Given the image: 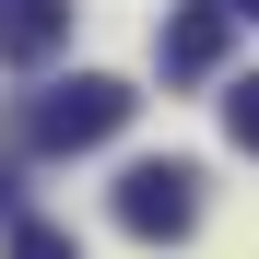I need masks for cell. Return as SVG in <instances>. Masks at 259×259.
Here are the masks:
<instances>
[{"instance_id":"6da1fadb","label":"cell","mask_w":259,"mask_h":259,"mask_svg":"<svg viewBox=\"0 0 259 259\" xmlns=\"http://www.w3.org/2000/svg\"><path fill=\"white\" fill-rule=\"evenodd\" d=\"M130 106H142V95H130L118 71H71V82H48V95L24 106V142L35 153H95V142L130 130Z\"/></svg>"},{"instance_id":"7a4b0ae2","label":"cell","mask_w":259,"mask_h":259,"mask_svg":"<svg viewBox=\"0 0 259 259\" xmlns=\"http://www.w3.org/2000/svg\"><path fill=\"white\" fill-rule=\"evenodd\" d=\"M118 224L177 247V236L200 224V165H177V153H165V165H130V177H118Z\"/></svg>"},{"instance_id":"3957f363","label":"cell","mask_w":259,"mask_h":259,"mask_svg":"<svg viewBox=\"0 0 259 259\" xmlns=\"http://www.w3.org/2000/svg\"><path fill=\"white\" fill-rule=\"evenodd\" d=\"M236 48V0H189L177 24H165V82H212Z\"/></svg>"},{"instance_id":"277c9868","label":"cell","mask_w":259,"mask_h":259,"mask_svg":"<svg viewBox=\"0 0 259 259\" xmlns=\"http://www.w3.org/2000/svg\"><path fill=\"white\" fill-rule=\"evenodd\" d=\"M71 35V0H0V59H48Z\"/></svg>"},{"instance_id":"5b68a950","label":"cell","mask_w":259,"mask_h":259,"mask_svg":"<svg viewBox=\"0 0 259 259\" xmlns=\"http://www.w3.org/2000/svg\"><path fill=\"white\" fill-rule=\"evenodd\" d=\"M0 259H82V247H71V224H35V212H24V224L0 236Z\"/></svg>"},{"instance_id":"8992f818","label":"cell","mask_w":259,"mask_h":259,"mask_svg":"<svg viewBox=\"0 0 259 259\" xmlns=\"http://www.w3.org/2000/svg\"><path fill=\"white\" fill-rule=\"evenodd\" d=\"M224 130H236V142L259 153V71H247V82H224Z\"/></svg>"},{"instance_id":"52a82bcc","label":"cell","mask_w":259,"mask_h":259,"mask_svg":"<svg viewBox=\"0 0 259 259\" xmlns=\"http://www.w3.org/2000/svg\"><path fill=\"white\" fill-rule=\"evenodd\" d=\"M0 224H24V212H12V177H0Z\"/></svg>"},{"instance_id":"ba28073f","label":"cell","mask_w":259,"mask_h":259,"mask_svg":"<svg viewBox=\"0 0 259 259\" xmlns=\"http://www.w3.org/2000/svg\"><path fill=\"white\" fill-rule=\"evenodd\" d=\"M236 24H259V0H236Z\"/></svg>"}]
</instances>
